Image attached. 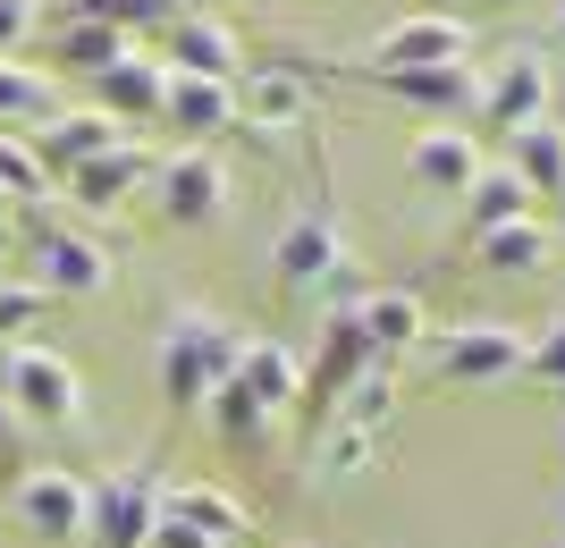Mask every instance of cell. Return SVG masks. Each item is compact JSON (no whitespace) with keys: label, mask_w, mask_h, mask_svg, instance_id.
Wrapping results in <instances>:
<instances>
[{"label":"cell","mask_w":565,"mask_h":548,"mask_svg":"<svg viewBox=\"0 0 565 548\" xmlns=\"http://www.w3.org/2000/svg\"><path fill=\"white\" fill-rule=\"evenodd\" d=\"M236 346H245V337H236L220 312L178 304V312L161 321V355H152L161 397H169L178 413H203V397H212L220 380H236Z\"/></svg>","instance_id":"6da1fadb"},{"label":"cell","mask_w":565,"mask_h":548,"mask_svg":"<svg viewBox=\"0 0 565 548\" xmlns=\"http://www.w3.org/2000/svg\"><path fill=\"white\" fill-rule=\"evenodd\" d=\"M0 397H9V413H18L25 430H34V422L60 430V422L85 413V380H76V363L60 355V346H34V337H18V346L0 355Z\"/></svg>","instance_id":"7a4b0ae2"},{"label":"cell","mask_w":565,"mask_h":548,"mask_svg":"<svg viewBox=\"0 0 565 548\" xmlns=\"http://www.w3.org/2000/svg\"><path fill=\"white\" fill-rule=\"evenodd\" d=\"M161 490L169 481L152 464H127V473H102L94 498H85V540L94 548H143L161 524Z\"/></svg>","instance_id":"3957f363"},{"label":"cell","mask_w":565,"mask_h":548,"mask_svg":"<svg viewBox=\"0 0 565 548\" xmlns=\"http://www.w3.org/2000/svg\"><path fill=\"white\" fill-rule=\"evenodd\" d=\"M152 212L178 228H212L228 212V161L212 143H178L169 161H152Z\"/></svg>","instance_id":"277c9868"},{"label":"cell","mask_w":565,"mask_h":548,"mask_svg":"<svg viewBox=\"0 0 565 548\" xmlns=\"http://www.w3.org/2000/svg\"><path fill=\"white\" fill-rule=\"evenodd\" d=\"M548 85H557L548 51H507L498 68H481V101H472V119H490L498 136H523V127L548 119Z\"/></svg>","instance_id":"5b68a950"},{"label":"cell","mask_w":565,"mask_h":548,"mask_svg":"<svg viewBox=\"0 0 565 548\" xmlns=\"http://www.w3.org/2000/svg\"><path fill=\"white\" fill-rule=\"evenodd\" d=\"M85 498H94V481H76L68 464H34V473H18V490H9V515H18L34 540L76 548L85 540Z\"/></svg>","instance_id":"8992f818"},{"label":"cell","mask_w":565,"mask_h":548,"mask_svg":"<svg viewBox=\"0 0 565 548\" xmlns=\"http://www.w3.org/2000/svg\"><path fill=\"white\" fill-rule=\"evenodd\" d=\"M110 279H118V262L102 237L68 228V219H34V287L43 296H102Z\"/></svg>","instance_id":"52a82bcc"},{"label":"cell","mask_w":565,"mask_h":548,"mask_svg":"<svg viewBox=\"0 0 565 548\" xmlns=\"http://www.w3.org/2000/svg\"><path fill=\"white\" fill-rule=\"evenodd\" d=\"M430 372H439L448 388L515 380L523 372V330H507V321H465V330H448L439 346H430Z\"/></svg>","instance_id":"ba28073f"},{"label":"cell","mask_w":565,"mask_h":548,"mask_svg":"<svg viewBox=\"0 0 565 548\" xmlns=\"http://www.w3.org/2000/svg\"><path fill=\"white\" fill-rule=\"evenodd\" d=\"M448 60H472V25L456 9H414V18L380 25L372 43V68L397 76V68H448Z\"/></svg>","instance_id":"9c48e42d"},{"label":"cell","mask_w":565,"mask_h":548,"mask_svg":"<svg viewBox=\"0 0 565 548\" xmlns=\"http://www.w3.org/2000/svg\"><path fill=\"white\" fill-rule=\"evenodd\" d=\"M236 119L254 127V136H296L312 127V76L296 60H270V68L236 76Z\"/></svg>","instance_id":"30bf717a"},{"label":"cell","mask_w":565,"mask_h":548,"mask_svg":"<svg viewBox=\"0 0 565 548\" xmlns=\"http://www.w3.org/2000/svg\"><path fill=\"white\" fill-rule=\"evenodd\" d=\"M380 94L405 101V110H423V127H465L472 101H481V68H472V60H448V68H397V76H380Z\"/></svg>","instance_id":"8fae6325"},{"label":"cell","mask_w":565,"mask_h":548,"mask_svg":"<svg viewBox=\"0 0 565 548\" xmlns=\"http://www.w3.org/2000/svg\"><path fill=\"white\" fill-rule=\"evenodd\" d=\"M338 262H347V245H338V219L330 212H296L279 237H270V279H279L287 296H312Z\"/></svg>","instance_id":"7c38bea8"},{"label":"cell","mask_w":565,"mask_h":548,"mask_svg":"<svg viewBox=\"0 0 565 548\" xmlns=\"http://www.w3.org/2000/svg\"><path fill=\"white\" fill-rule=\"evenodd\" d=\"M161 68H169V76H212V85H236V76H245L236 25H228V18H169Z\"/></svg>","instance_id":"4fadbf2b"},{"label":"cell","mask_w":565,"mask_h":548,"mask_svg":"<svg viewBox=\"0 0 565 548\" xmlns=\"http://www.w3.org/2000/svg\"><path fill=\"white\" fill-rule=\"evenodd\" d=\"M481 161H490V152H481L465 127H423V136L405 143V178L423 194H456V203H465V186L481 178Z\"/></svg>","instance_id":"5bb4252c"},{"label":"cell","mask_w":565,"mask_h":548,"mask_svg":"<svg viewBox=\"0 0 565 548\" xmlns=\"http://www.w3.org/2000/svg\"><path fill=\"white\" fill-rule=\"evenodd\" d=\"M118 143H127V127L102 119L94 101H76V110H60L51 127H34V161H43L51 178H68V169H85V161H102V152H118Z\"/></svg>","instance_id":"9a60e30c"},{"label":"cell","mask_w":565,"mask_h":548,"mask_svg":"<svg viewBox=\"0 0 565 548\" xmlns=\"http://www.w3.org/2000/svg\"><path fill=\"white\" fill-rule=\"evenodd\" d=\"M161 94H169V68L152 60V51H118L110 68L94 76V110L102 119H161Z\"/></svg>","instance_id":"2e32d148"},{"label":"cell","mask_w":565,"mask_h":548,"mask_svg":"<svg viewBox=\"0 0 565 548\" xmlns=\"http://www.w3.org/2000/svg\"><path fill=\"white\" fill-rule=\"evenodd\" d=\"M161 119L178 143H212L236 127V85H212V76H169L161 94Z\"/></svg>","instance_id":"e0dca14e"},{"label":"cell","mask_w":565,"mask_h":548,"mask_svg":"<svg viewBox=\"0 0 565 548\" xmlns=\"http://www.w3.org/2000/svg\"><path fill=\"white\" fill-rule=\"evenodd\" d=\"M60 186H68L76 212H118V203H127L136 186H152V152H143V143H118V152H102V161L68 169Z\"/></svg>","instance_id":"ac0fdd59"},{"label":"cell","mask_w":565,"mask_h":548,"mask_svg":"<svg viewBox=\"0 0 565 548\" xmlns=\"http://www.w3.org/2000/svg\"><path fill=\"white\" fill-rule=\"evenodd\" d=\"M161 515H169V524H186V531H203V540H220V548H236L245 531H254L245 498H228V490H212V481H169Z\"/></svg>","instance_id":"d6986e66"},{"label":"cell","mask_w":565,"mask_h":548,"mask_svg":"<svg viewBox=\"0 0 565 548\" xmlns=\"http://www.w3.org/2000/svg\"><path fill=\"white\" fill-rule=\"evenodd\" d=\"M372 337H363V321H354V312H330V321H321V346H312V397H321V406H330L338 388L347 380H363V372H372Z\"/></svg>","instance_id":"ffe728a7"},{"label":"cell","mask_w":565,"mask_h":548,"mask_svg":"<svg viewBox=\"0 0 565 548\" xmlns=\"http://www.w3.org/2000/svg\"><path fill=\"white\" fill-rule=\"evenodd\" d=\"M236 380L254 388L270 413L305 406V363H296V346H279V337H245V346H236Z\"/></svg>","instance_id":"44dd1931"},{"label":"cell","mask_w":565,"mask_h":548,"mask_svg":"<svg viewBox=\"0 0 565 548\" xmlns=\"http://www.w3.org/2000/svg\"><path fill=\"white\" fill-rule=\"evenodd\" d=\"M354 321H363L380 363H397L405 346H423V296H414V287H372V296L354 304Z\"/></svg>","instance_id":"7402d4cb"},{"label":"cell","mask_w":565,"mask_h":548,"mask_svg":"<svg viewBox=\"0 0 565 548\" xmlns=\"http://www.w3.org/2000/svg\"><path fill=\"white\" fill-rule=\"evenodd\" d=\"M465 219H472V237H490L507 219H541V203H532V186L507 161H481V178L465 186Z\"/></svg>","instance_id":"603a6c76"},{"label":"cell","mask_w":565,"mask_h":548,"mask_svg":"<svg viewBox=\"0 0 565 548\" xmlns=\"http://www.w3.org/2000/svg\"><path fill=\"white\" fill-rule=\"evenodd\" d=\"M118 51H136V34H118V25H102V18H51V60L68 76H102Z\"/></svg>","instance_id":"cb8c5ba5"},{"label":"cell","mask_w":565,"mask_h":548,"mask_svg":"<svg viewBox=\"0 0 565 548\" xmlns=\"http://www.w3.org/2000/svg\"><path fill=\"white\" fill-rule=\"evenodd\" d=\"M498 161L532 186V203H557V194H565V136H557L548 119L523 127V136H507V152H498Z\"/></svg>","instance_id":"d4e9b609"},{"label":"cell","mask_w":565,"mask_h":548,"mask_svg":"<svg viewBox=\"0 0 565 548\" xmlns=\"http://www.w3.org/2000/svg\"><path fill=\"white\" fill-rule=\"evenodd\" d=\"M472 245H481V262H490L498 279H541L548 254H557L548 219H507V228H490V237H472Z\"/></svg>","instance_id":"484cf974"},{"label":"cell","mask_w":565,"mask_h":548,"mask_svg":"<svg viewBox=\"0 0 565 548\" xmlns=\"http://www.w3.org/2000/svg\"><path fill=\"white\" fill-rule=\"evenodd\" d=\"M68 110L51 76H34L25 60H0V136H18V127H51Z\"/></svg>","instance_id":"4316f807"},{"label":"cell","mask_w":565,"mask_h":548,"mask_svg":"<svg viewBox=\"0 0 565 548\" xmlns=\"http://www.w3.org/2000/svg\"><path fill=\"white\" fill-rule=\"evenodd\" d=\"M388 413H397V372H388V363H372V372H363V380H347L330 397V422H347V430H388Z\"/></svg>","instance_id":"83f0119b"},{"label":"cell","mask_w":565,"mask_h":548,"mask_svg":"<svg viewBox=\"0 0 565 548\" xmlns=\"http://www.w3.org/2000/svg\"><path fill=\"white\" fill-rule=\"evenodd\" d=\"M203 413H212V430L228 448H262V439H270V406H262L245 380H220L212 397H203Z\"/></svg>","instance_id":"f1b7e54d"},{"label":"cell","mask_w":565,"mask_h":548,"mask_svg":"<svg viewBox=\"0 0 565 548\" xmlns=\"http://www.w3.org/2000/svg\"><path fill=\"white\" fill-rule=\"evenodd\" d=\"M372 464H380V439L372 430H347V422H330L321 448H312V473L321 481H354V473H372Z\"/></svg>","instance_id":"f546056e"},{"label":"cell","mask_w":565,"mask_h":548,"mask_svg":"<svg viewBox=\"0 0 565 548\" xmlns=\"http://www.w3.org/2000/svg\"><path fill=\"white\" fill-rule=\"evenodd\" d=\"M0 186H9V203H25V212L51 194V169L34 161V143H25V136H0Z\"/></svg>","instance_id":"4dcf8cb0"},{"label":"cell","mask_w":565,"mask_h":548,"mask_svg":"<svg viewBox=\"0 0 565 548\" xmlns=\"http://www.w3.org/2000/svg\"><path fill=\"white\" fill-rule=\"evenodd\" d=\"M51 312V296L34 279H0V346H18V337H34V321Z\"/></svg>","instance_id":"1f68e13d"},{"label":"cell","mask_w":565,"mask_h":548,"mask_svg":"<svg viewBox=\"0 0 565 548\" xmlns=\"http://www.w3.org/2000/svg\"><path fill=\"white\" fill-rule=\"evenodd\" d=\"M60 18H102V25H118V34H136V25L169 18V0H68Z\"/></svg>","instance_id":"d6a6232c"},{"label":"cell","mask_w":565,"mask_h":548,"mask_svg":"<svg viewBox=\"0 0 565 548\" xmlns=\"http://www.w3.org/2000/svg\"><path fill=\"white\" fill-rule=\"evenodd\" d=\"M523 372H532V380H548V388H565V312L523 337Z\"/></svg>","instance_id":"836d02e7"},{"label":"cell","mask_w":565,"mask_h":548,"mask_svg":"<svg viewBox=\"0 0 565 548\" xmlns=\"http://www.w3.org/2000/svg\"><path fill=\"white\" fill-rule=\"evenodd\" d=\"M43 9H51V0H0V60H18V51L34 43Z\"/></svg>","instance_id":"e575fe53"},{"label":"cell","mask_w":565,"mask_h":548,"mask_svg":"<svg viewBox=\"0 0 565 548\" xmlns=\"http://www.w3.org/2000/svg\"><path fill=\"white\" fill-rule=\"evenodd\" d=\"M143 548H220V540H203V531H186V524H169V515H161Z\"/></svg>","instance_id":"d590c367"},{"label":"cell","mask_w":565,"mask_h":548,"mask_svg":"<svg viewBox=\"0 0 565 548\" xmlns=\"http://www.w3.org/2000/svg\"><path fill=\"white\" fill-rule=\"evenodd\" d=\"M18 448H25V422L9 413V397H0V464H18Z\"/></svg>","instance_id":"8d00e7d4"},{"label":"cell","mask_w":565,"mask_h":548,"mask_svg":"<svg viewBox=\"0 0 565 548\" xmlns=\"http://www.w3.org/2000/svg\"><path fill=\"white\" fill-rule=\"evenodd\" d=\"M169 18H220V0H169Z\"/></svg>","instance_id":"74e56055"},{"label":"cell","mask_w":565,"mask_h":548,"mask_svg":"<svg viewBox=\"0 0 565 548\" xmlns=\"http://www.w3.org/2000/svg\"><path fill=\"white\" fill-rule=\"evenodd\" d=\"M548 127L565 136V68H557V85H548Z\"/></svg>","instance_id":"f35d334b"},{"label":"cell","mask_w":565,"mask_h":548,"mask_svg":"<svg viewBox=\"0 0 565 548\" xmlns=\"http://www.w3.org/2000/svg\"><path fill=\"white\" fill-rule=\"evenodd\" d=\"M548 25H557V43H565V0H557V18H548Z\"/></svg>","instance_id":"ab89813d"},{"label":"cell","mask_w":565,"mask_h":548,"mask_svg":"<svg viewBox=\"0 0 565 548\" xmlns=\"http://www.w3.org/2000/svg\"><path fill=\"white\" fill-rule=\"evenodd\" d=\"M9 212H18V203H9V186H0V219H9Z\"/></svg>","instance_id":"60d3db41"},{"label":"cell","mask_w":565,"mask_h":548,"mask_svg":"<svg viewBox=\"0 0 565 548\" xmlns=\"http://www.w3.org/2000/svg\"><path fill=\"white\" fill-rule=\"evenodd\" d=\"M481 9H523V0H481Z\"/></svg>","instance_id":"b9f144b4"},{"label":"cell","mask_w":565,"mask_h":548,"mask_svg":"<svg viewBox=\"0 0 565 548\" xmlns=\"http://www.w3.org/2000/svg\"><path fill=\"white\" fill-rule=\"evenodd\" d=\"M0 262H9V245H0Z\"/></svg>","instance_id":"7bdbcfd3"}]
</instances>
